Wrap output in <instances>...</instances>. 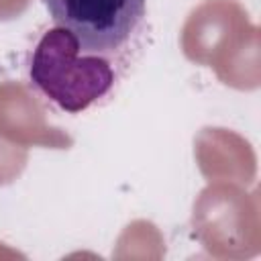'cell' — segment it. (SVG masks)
Masks as SVG:
<instances>
[{
  "mask_svg": "<svg viewBox=\"0 0 261 261\" xmlns=\"http://www.w3.org/2000/svg\"><path fill=\"white\" fill-rule=\"evenodd\" d=\"M29 77L33 86L65 112H82L102 100L116 82L112 57L84 53L71 33L61 27L39 39Z\"/></svg>",
  "mask_w": 261,
  "mask_h": 261,
  "instance_id": "obj_1",
  "label": "cell"
},
{
  "mask_svg": "<svg viewBox=\"0 0 261 261\" xmlns=\"http://www.w3.org/2000/svg\"><path fill=\"white\" fill-rule=\"evenodd\" d=\"M55 27L75 37L84 53L114 57L141 31L147 0H43Z\"/></svg>",
  "mask_w": 261,
  "mask_h": 261,
  "instance_id": "obj_2",
  "label": "cell"
}]
</instances>
